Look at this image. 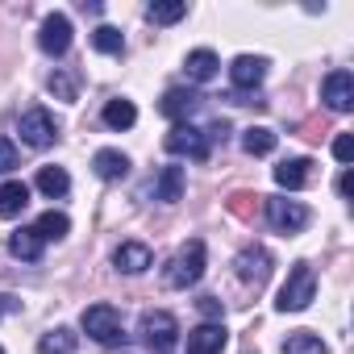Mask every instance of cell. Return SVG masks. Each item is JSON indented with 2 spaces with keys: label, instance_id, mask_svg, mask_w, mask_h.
<instances>
[{
  "label": "cell",
  "instance_id": "e0dca14e",
  "mask_svg": "<svg viewBox=\"0 0 354 354\" xmlns=\"http://www.w3.org/2000/svg\"><path fill=\"white\" fill-rule=\"evenodd\" d=\"M154 201L162 205H175V201H184V167H162V175L154 180Z\"/></svg>",
  "mask_w": 354,
  "mask_h": 354
},
{
  "label": "cell",
  "instance_id": "44dd1931",
  "mask_svg": "<svg viewBox=\"0 0 354 354\" xmlns=\"http://www.w3.org/2000/svg\"><path fill=\"white\" fill-rule=\"evenodd\" d=\"M67 230H71V221H67V213H42L38 217V225H34V234L42 238V242H59V238H67Z\"/></svg>",
  "mask_w": 354,
  "mask_h": 354
},
{
  "label": "cell",
  "instance_id": "ac0fdd59",
  "mask_svg": "<svg viewBox=\"0 0 354 354\" xmlns=\"http://www.w3.org/2000/svg\"><path fill=\"white\" fill-rule=\"evenodd\" d=\"M26 205H30V184H21V180L0 184V217H17Z\"/></svg>",
  "mask_w": 354,
  "mask_h": 354
},
{
  "label": "cell",
  "instance_id": "52a82bcc",
  "mask_svg": "<svg viewBox=\"0 0 354 354\" xmlns=\"http://www.w3.org/2000/svg\"><path fill=\"white\" fill-rule=\"evenodd\" d=\"M17 129H21V142L34 146V150L50 146V142L59 138V125H55V117H50L46 109H26L21 121H17Z\"/></svg>",
  "mask_w": 354,
  "mask_h": 354
},
{
  "label": "cell",
  "instance_id": "ffe728a7",
  "mask_svg": "<svg viewBox=\"0 0 354 354\" xmlns=\"http://www.w3.org/2000/svg\"><path fill=\"white\" fill-rule=\"evenodd\" d=\"M67 188H71V180H67L63 167H42V171H38V192H42V196L59 201V196H67Z\"/></svg>",
  "mask_w": 354,
  "mask_h": 354
},
{
  "label": "cell",
  "instance_id": "277c9868",
  "mask_svg": "<svg viewBox=\"0 0 354 354\" xmlns=\"http://www.w3.org/2000/svg\"><path fill=\"white\" fill-rule=\"evenodd\" d=\"M162 146H167V154H188V158H196V162L209 158V133H201V129L188 125V121L171 125V133L162 138Z\"/></svg>",
  "mask_w": 354,
  "mask_h": 354
},
{
  "label": "cell",
  "instance_id": "9a60e30c",
  "mask_svg": "<svg viewBox=\"0 0 354 354\" xmlns=\"http://www.w3.org/2000/svg\"><path fill=\"white\" fill-rule=\"evenodd\" d=\"M308 180H313V158H283V162L275 167V184L288 188V192L304 188Z\"/></svg>",
  "mask_w": 354,
  "mask_h": 354
},
{
  "label": "cell",
  "instance_id": "5bb4252c",
  "mask_svg": "<svg viewBox=\"0 0 354 354\" xmlns=\"http://www.w3.org/2000/svg\"><path fill=\"white\" fill-rule=\"evenodd\" d=\"M150 263H154V254H150V246H146V242H121V246H117V254H113V267H117V271H125V275H142Z\"/></svg>",
  "mask_w": 354,
  "mask_h": 354
},
{
  "label": "cell",
  "instance_id": "7c38bea8",
  "mask_svg": "<svg viewBox=\"0 0 354 354\" xmlns=\"http://www.w3.org/2000/svg\"><path fill=\"white\" fill-rule=\"evenodd\" d=\"M225 342H230L225 325H221V321H205V325H196V329L188 333V354H221Z\"/></svg>",
  "mask_w": 354,
  "mask_h": 354
},
{
  "label": "cell",
  "instance_id": "e575fe53",
  "mask_svg": "<svg viewBox=\"0 0 354 354\" xmlns=\"http://www.w3.org/2000/svg\"><path fill=\"white\" fill-rule=\"evenodd\" d=\"M0 354H5V346H0Z\"/></svg>",
  "mask_w": 354,
  "mask_h": 354
},
{
  "label": "cell",
  "instance_id": "f546056e",
  "mask_svg": "<svg viewBox=\"0 0 354 354\" xmlns=\"http://www.w3.org/2000/svg\"><path fill=\"white\" fill-rule=\"evenodd\" d=\"M46 84H50V92H55L59 100H75V80H71L67 71H55Z\"/></svg>",
  "mask_w": 354,
  "mask_h": 354
},
{
  "label": "cell",
  "instance_id": "7402d4cb",
  "mask_svg": "<svg viewBox=\"0 0 354 354\" xmlns=\"http://www.w3.org/2000/svg\"><path fill=\"white\" fill-rule=\"evenodd\" d=\"M9 250H13L17 259H26V263H38V259H42V238H38L34 230H17V234L9 238Z\"/></svg>",
  "mask_w": 354,
  "mask_h": 354
},
{
  "label": "cell",
  "instance_id": "7a4b0ae2",
  "mask_svg": "<svg viewBox=\"0 0 354 354\" xmlns=\"http://www.w3.org/2000/svg\"><path fill=\"white\" fill-rule=\"evenodd\" d=\"M313 296H317V275H313L308 263H296V267L288 271V283L279 288L275 308H279V313H300V308H308Z\"/></svg>",
  "mask_w": 354,
  "mask_h": 354
},
{
  "label": "cell",
  "instance_id": "4dcf8cb0",
  "mask_svg": "<svg viewBox=\"0 0 354 354\" xmlns=\"http://www.w3.org/2000/svg\"><path fill=\"white\" fill-rule=\"evenodd\" d=\"M333 158H337V162H350V158H354V138H350V133H337V138H333Z\"/></svg>",
  "mask_w": 354,
  "mask_h": 354
},
{
  "label": "cell",
  "instance_id": "cb8c5ba5",
  "mask_svg": "<svg viewBox=\"0 0 354 354\" xmlns=\"http://www.w3.org/2000/svg\"><path fill=\"white\" fill-rule=\"evenodd\" d=\"M133 121H138V109L129 100H109L104 104V125L109 129H129Z\"/></svg>",
  "mask_w": 354,
  "mask_h": 354
},
{
  "label": "cell",
  "instance_id": "d4e9b609",
  "mask_svg": "<svg viewBox=\"0 0 354 354\" xmlns=\"http://www.w3.org/2000/svg\"><path fill=\"white\" fill-rule=\"evenodd\" d=\"M242 150H246V154H271V150H275V133H271L267 125H250V129L242 133Z\"/></svg>",
  "mask_w": 354,
  "mask_h": 354
},
{
  "label": "cell",
  "instance_id": "ba28073f",
  "mask_svg": "<svg viewBox=\"0 0 354 354\" xmlns=\"http://www.w3.org/2000/svg\"><path fill=\"white\" fill-rule=\"evenodd\" d=\"M321 100L329 113H350L354 109V75L350 71H329L321 84Z\"/></svg>",
  "mask_w": 354,
  "mask_h": 354
},
{
  "label": "cell",
  "instance_id": "8fae6325",
  "mask_svg": "<svg viewBox=\"0 0 354 354\" xmlns=\"http://www.w3.org/2000/svg\"><path fill=\"white\" fill-rule=\"evenodd\" d=\"M230 80H234L238 96H242V92H254V88L267 80V59H259V55H238L234 67H230Z\"/></svg>",
  "mask_w": 354,
  "mask_h": 354
},
{
  "label": "cell",
  "instance_id": "3957f363",
  "mask_svg": "<svg viewBox=\"0 0 354 354\" xmlns=\"http://www.w3.org/2000/svg\"><path fill=\"white\" fill-rule=\"evenodd\" d=\"M138 333H142V342H146L154 354H167L175 342H180V321H175L171 313H162V308H150V313H142Z\"/></svg>",
  "mask_w": 354,
  "mask_h": 354
},
{
  "label": "cell",
  "instance_id": "4316f807",
  "mask_svg": "<svg viewBox=\"0 0 354 354\" xmlns=\"http://www.w3.org/2000/svg\"><path fill=\"white\" fill-rule=\"evenodd\" d=\"M75 342H80V337H75L71 329H50V333L38 342V354H71Z\"/></svg>",
  "mask_w": 354,
  "mask_h": 354
},
{
  "label": "cell",
  "instance_id": "8992f818",
  "mask_svg": "<svg viewBox=\"0 0 354 354\" xmlns=\"http://www.w3.org/2000/svg\"><path fill=\"white\" fill-rule=\"evenodd\" d=\"M80 325H84V333H92L96 342H117L125 329H121V313L113 308V304H88L84 308V317H80Z\"/></svg>",
  "mask_w": 354,
  "mask_h": 354
},
{
  "label": "cell",
  "instance_id": "4fadbf2b",
  "mask_svg": "<svg viewBox=\"0 0 354 354\" xmlns=\"http://www.w3.org/2000/svg\"><path fill=\"white\" fill-rule=\"evenodd\" d=\"M201 100H205V96H201V92H192V88H171V92L158 100V113H162V117H171L175 125H180L184 117H192V113L201 109Z\"/></svg>",
  "mask_w": 354,
  "mask_h": 354
},
{
  "label": "cell",
  "instance_id": "f1b7e54d",
  "mask_svg": "<svg viewBox=\"0 0 354 354\" xmlns=\"http://www.w3.org/2000/svg\"><path fill=\"white\" fill-rule=\"evenodd\" d=\"M259 201H263V196H254V192H234L225 205H230V213H234L238 221H250V217L259 213Z\"/></svg>",
  "mask_w": 354,
  "mask_h": 354
},
{
  "label": "cell",
  "instance_id": "484cf974",
  "mask_svg": "<svg viewBox=\"0 0 354 354\" xmlns=\"http://www.w3.org/2000/svg\"><path fill=\"white\" fill-rule=\"evenodd\" d=\"M92 46H96L100 55H121V50H125V38H121L117 26H96V30H92Z\"/></svg>",
  "mask_w": 354,
  "mask_h": 354
},
{
  "label": "cell",
  "instance_id": "d6a6232c",
  "mask_svg": "<svg viewBox=\"0 0 354 354\" xmlns=\"http://www.w3.org/2000/svg\"><path fill=\"white\" fill-rule=\"evenodd\" d=\"M196 308H201L209 321H221V317H225V304H221L217 296H205V300H196Z\"/></svg>",
  "mask_w": 354,
  "mask_h": 354
},
{
  "label": "cell",
  "instance_id": "2e32d148",
  "mask_svg": "<svg viewBox=\"0 0 354 354\" xmlns=\"http://www.w3.org/2000/svg\"><path fill=\"white\" fill-rule=\"evenodd\" d=\"M92 171L100 175V180H125V175H129V158L121 154V150H113V146H104V150H96L92 154Z\"/></svg>",
  "mask_w": 354,
  "mask_h": 354
},
{
  "label": "cell",
  "instance_id": "1f68e13d",
  "mask_svg": "<svg viewBox=\"0 0 354 354\" xmlns=\"http://www.w3.org/2000/svg\"><path fill=\"white\" fill-rule=\"evenodd\" d=\"M13 167H17V146H13L9 138H0V175L13 171Z\"/></svg>",
  "mask_w": 354,
  "mask_h": 354
},
{
  "label": "cell",
  "instance_id": "9c48e42d",
  "mask_svg": "<svg viewBox=\"0 0 354 354\" xmlns=\"http://www.w3.org/2000/svg\"><path fill=\"white\" fill-rule=\"evenodd\" d=\"M38 46H42L46 55H55V59H63V55H67V46H71V17H67V13H50V17L42 21V34H38Z\"/></svg>",
  "mask_w": 354,
  "mask_h": 354
},
{
  "label": "cell",
  "instance_id": "603a6c76",
  "mask_svg": "<svg viewBox=\"0 0 354 354\" xmlns=\"http://www.w3.org/2000/svg\"><path fill=\"white\" fill-rule=\"evenodd\" d=\"M146 17H150L154 26H175V21L188 17V5H184V0H158V5L146 9Z\"/></svg>",
  "mask_w": 354,
  "mask_h": 354
},
{
  "label": "cell",
  "instance_id": "836d02e7",
  "mask_svg": "<svg viewBox=\"0 0 354 354\" xmlns=\"http://www.w3.org/2000/svg\"><path fill=\"white\" fill-rule=\"evenodd\" d=\"M337 192H342V196H350V192H354V171H350V167L342 171V180H337Z\"/></svg>",
  "mask_w": 354,
  "mask_h": 354
},
{
  "label": "cell",
  "instance_id": "d6986e66",
  "mask_svg": "<svg viewBox=\"0 0 354 354\" xmlns=\"http://www.w3.org/2000/svg\"><path fill=\"white\" fill-rule=\"evenodd\" d=\"M217 55L213 50H192L188 59H184V71H188V80H196V84H209L213 75H217Z\"/></svg>",
  "mask_w": 354,
  "mask_h": 354
},
{
  "label": "cell",
  "instance_id": "6da1fadb",
  "mask_svg": "<svg viewBox=\"0 0 354 354\" xmlns=\"http://www.w3.org/2000/svg\"><path fill=\"white\" fill-rule=\"evenodd\" d=\"M201 275H205V242H201V238H192L188 246L175 250V259L167 263L162 283H167L171 292H184V288L201 283Z\"/></svg>",
  "mask_w": 354,
  "mask_h": 354
},
{
  "label": "cell",
  "instance_id": "5b68a950",
  "mask_svg": "<svg viewBox=\"0 0 354 354\" xmlns=\"http://www.w3.org/2000/svg\"><path fill=\"white\" fill-rule=\"evenodd\" d=\"M263 205H267V221H271V230H275V234H300V230L308 225V209H304V205H296V201L263 196Z\"/></svg>",
  "mask_w": 354,
  "mask_h": 354
},
{
  "label": "cell",
  "instance_id": "30bf717a",
  "mask_svg": "<svg viewBox=\"0 0 354 354\" xmlns=\"http://www.w3.org/2000/svg\"><path fill=\"white\" fill-rule=\"evenodd\" d=\"M234 271H238V279L242 283H267V275H271V254L263 250V246H246L238 259H234Z\"/></svg>",
  "mask_w": 354,
  "mask_h": 354
},
{
  "label": "cell",
  "instance_id": "83f0119b",
  "mask_svg": "<svg viewBox=\"0 0 354 354\" xmlns=\"http://www.w3.org/2000/svg\"><path fill=\"white\" fill-rule=\"evenodd\" d=\"M283 354H329V350H325V342H321L317 333L300 329V333H292V337L283 342Z\"/></svg>",
  "mask_w": 354,
  "mask_h": 354
}]
</instances>
